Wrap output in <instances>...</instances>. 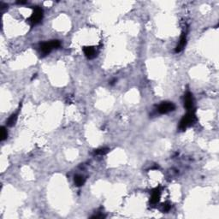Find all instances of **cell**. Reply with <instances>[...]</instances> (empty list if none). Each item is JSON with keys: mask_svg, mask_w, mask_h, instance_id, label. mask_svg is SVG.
<instances>
[{"mask_svg": "<svg viewBox=\"0 0 219 219\" xmlns=\"http://www.w3.org/2000/svg\"><path fill=\"white\" fill-rule=\"evenodd\" d=\"M195 119H196V118H195V114H194V112H193V111H191L190 112L187 113V114L182 117V119L181 120V123H180V125H179L180 130H181V131L186 130L187 128H188L189 126H191L192 124L194 123Z\"/></svg>", "mask_w": 219, "mask_h": 219, "instance_id": "1", "label": "cell"}, {"mask_svg": "<svg viewBox=\"0 0 219 219\" xmlns=\"http://www.w3.org/2000/svg\"><path fill=\"white\" fill-rule=\"evenodd\" d=\"M61 43L58 40H52L51 42H47V43H43L40 46V51L44 55H46L48 53L51 52V51L54 48L60 47Z\"/></svg>", "mask_w": 219, "mask_h": 219, "instance_id": "2", "label": "cell"}, {"mask_svg": "<svg viewBox=\"0 0 219 219\" xmlns=\"http://www.w3.org/2000/svg\"><path fill=\"white\" fill-rule=\"evenodd\" d=\"M175 106L173 103H171V102H163L158 106V111L161 114H166V113H169L170 111H175Z\"/></svg>", "mask_w": 219, "mask_h": 219, "instance_id": "3", "label": "cell"}, {"mask_svg": "<svg viewBox=\"0 0 219 219\" xmlns=\"http://www.w3.org/2000/svg\"><path fill=\"white\" fill-rule=\"evenodd\" d=\"M43 18V10L40 8H35L31 16V21L33 24H37Z\"/></svg>", "mask_w": 219, "mask_h": 219, "instance_id": "4", "label": "cell"}, {"mask_svg": "<svg viewBox=\"0 0 219 219\" xmlns=\"http://www.w3.org/2000/svg\"><path fill=\"white\" fill-rule=\"evenodd\" d=\"M184 107L188 111H192V109L193 107V94L190 93H187L184 96Z\"/></svg>", "mask_w": 219, "mask_h": 219, "instance_id": "5", "label": "cell"}, {"mask_svg": "<svg viewBox=\"0 0 219 219\" xmlns=\"http://www.w3.org/2000/svg\"><path fill=\"white\" fill-rule=\"evenodd\" d=\"M84 53L87 58H93L96 56V50L94 47L92 46H86L84 48Z\"/></svg>", "mask_w": 219, "mask_h": 219, "instance_id": "6", "label": "cell"}, {"mask_svg": "<svg viewBox=\"0 0 219 219\" xmlns=\"http://www.w3.org/2000/svg\"><path fill=\"white\" fill-rule=\"evenodd\" d=\"M186 43H187L186 34H183V35L181 37V39H180L179 44L177 45V46H176V48H175V52H181V51L184 49V47H185Z\"/></svg>", "mask_w": 219, "mask_h": 219, "instance_id": "7", "label": "cell"}, {"mask_svg": "<svg viewBox=\"0 0 219 219\" xmlns=\"http://www.w3.org/2000/svg\"><path fill=\"white\" fill-rule=\"evenodd\" d=\"M85 183V178L82 175H77L75 176V184L77 187H81Z\"/></svg>", "mask_w": 219, "mask_h": 219, "instance_id": "8", "label": "cell"}, {"mask_svg": "<svg viewBox=\"0 0 219 219\" xmlns=\"http://www.w3.org/2000/svg\"><path fill=\"white\" fill-rule=\"evenodd\" d=\"M159 199H160V192L157 189L153 193V195L151 197V202L153 204H156L159 201Z\"/></svg>", "mask_w": 219, "mask_h": 219, "instance_id": "9", "label": "cell"}, {"mask_svg": "<svg viewBox=\"0 0 219 219\" xmlns=\"http://www.w3.org/2000/svg\"><path fill=\"white\" fill-rule=\"evenodd\" d=\"M16 120H17V113L12 114L10 117H9L8 121H7V125H8L9 127L14 126V125L16 124Z\"/></svg>", "mask_w": 219, "mask_h": 219, "instance_id": "10", "label": "cell"}, {"mask_svg": "<svg viewBox=\"0 0 219 219\" xmlns=\"http://www.w3.org/2000/svg\"><path fill=\"white\" fill-rule=\"evenodd\" d=\"M7 137H8L7 130L5 129L4 127H2L1 128V141H4Z\"/></svg>", "mask_w": 219, "mask_h": 219, "instance_id": "11", "label": "cell"}, {"mask_svg": "<svg viewBox=\"0 0 219 219\" xmlns=\"http://www.w3.org/2000/svg\"><path fill=\"white\" fill-rule=\"evenodd\" d=\"M108 152H109V149L108 148H100V149L95 150L94 151V154H96V155H104V154L107 153Z\"/></svg>", "mask_w": 219, "mask_h": 219, "instance_id": "12", "label": "cell"}, {"mask_svg": "<svg viewBox=\"0 0 219 219\" xmlns=\"http://www.w3.org/2000/svg\"><path fill=\"white\" fill-rule=\"evenodd\" d=\"M105 216L104 215H95L93 217H92V218H104Z\"/></svg>", "mask_w": 219, "mask_h": 219, "instance_id": "13", "label": "cell"}, {"mask_svg": "<svg viewBox=\"0 0 219 219\" xmlns=\"http://www.w3.org/2000/svg\"><path fill=\"white\" fill-rule=\"evenodd\" d=\"M170 208V205H165L164 206H163V210L164 211H168L169 210Z\"/></svg>", "mask_w": 219, "mask_h": 219, "instance_id": "14", "label": "cell"}]
</instances>
